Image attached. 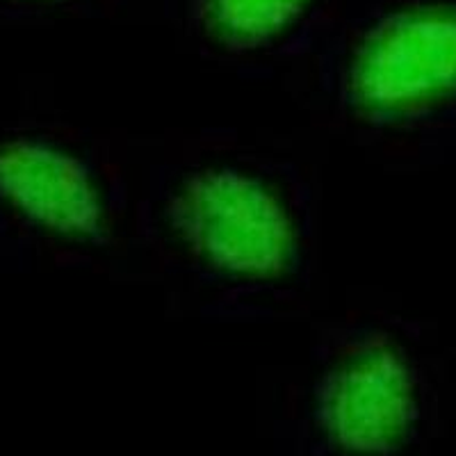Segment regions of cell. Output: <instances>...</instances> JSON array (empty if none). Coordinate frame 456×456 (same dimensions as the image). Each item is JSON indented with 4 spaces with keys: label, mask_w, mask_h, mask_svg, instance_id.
Here are the masks:
<instances>
[{
    "label": "cell",
    "mask_w": 456,
    "mask_h": 456,
    "mask_svg": "<svg viewBox=\"0 0 456 456\" xmlns=\"http://www.w3.org/2000/svg\"><path fill=\"white\" fill-rule=\"evenodd\" d=\"M0 199L37 226L67 238L99 228L101 208L92 183L69 156L37 142L0 146Z\"/></svg>",
    "instance_id": "4"
},
{
    "label": "cell",
    "mask_w": 456,
    "mask_h": 456,
    "mask_svg": "<svg viewBox=\"0 0 456 456\" xmlns=\"http://www.w3.org/2000/svg\"><path fill=\"white\" fill-rule=\"evenodd\" d=\"M176 224L199 256L228 274L274 276L292 256L283 208L260 183L238 174L194 178L176 201Z\"/></svg>",
    "instance_id": "1"
},
{
    "label": "cell",
    "mask_w": 456,
    "mask_h": 456,
    "mask_svg": "<svg viewBox=\"0 0 456 456\" xmlns=\"http://www.w3.org/2000/svg\"><path fill=\"white\" fill-rule=\"evenodd\" d=\"M352 89L379 117L450 99L456 94V7H418L386 21L358 51Z\"/></svg>",
    "instance_id": "2"
},
{
    "label": "cell",
    "mask_w": 456,
    "mask_h": 456,
    "mask_svg": "<svg viewBox=\"0 0 456 456\" xmlns=\"http://www.w3.org/2000/svg\"><path fill=\"white\" fill-rule=\"evenodd\" d=\"M306 0H206L208 23L233 44L263 42L283 30Z\"/></svg>",
    "instance_id": "5"
},
{
    "label": "cell",
    "mask_w": 456,
    "mask_h": 456,
    "mask_svg": "<svg viewBox=\"0 0 456 456\" xmlns=\"http://www.w3.org/2000/svg\"><path fill=\"white\" fill-rule=\"evenodd\" d=\"M322 427L340 450L377 456L404 441L413 420V388L402 358L386 345H365L329 379Z\"/></svg>",
    "instance_id": "3"
}]
</instances>
